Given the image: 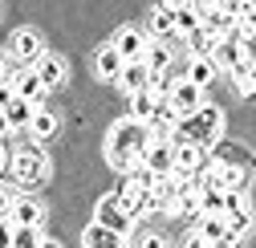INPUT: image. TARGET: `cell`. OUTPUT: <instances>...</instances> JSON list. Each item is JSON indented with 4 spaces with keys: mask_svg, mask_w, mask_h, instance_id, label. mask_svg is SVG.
Instances as JSON below:
<instances>
[{
    "mask_svg": "<svg viewBox=\"0 0 256 248\" xmlns=\"http://www.w3.org/2000/svg\"><path fill=\"white\" fill-rule=\"evenodd\" d=\"M220 126H224V114L216 106H204L200 114H191V118H179V126H175V146H212L220 142Z\"/></svg>",
    "mask_w": 256,
    "mask_h": 248,
    "instance_id": "2",
    "label": "cell"
},
{
    "mask_svg": "<svg viewBox=\"0 0 256 248\" xmlns=\"http://www.w3.org/2000/svg\"><path fill=\"white\" fill-rule=\"evenodd\" d=\"M175 163H179L175 171H187V175H200V171L208 167V163H204V150H200V146H179V150H175Z\"/></svg>",
    "mask_w": 256,
    "mask_h": 248,
    "instance_id": "24",
    "label": "cell"
},
{
    "mask_svg": "<svg viewBox=\"0 0 256 248\" xmlns=\"http://www.w3.org/2000/svg\"><path fill=\"white\" fill-rule=\"evenodd\" d=\"M82 248H126V236H118V232H110L102 224H90L82 232Z\"/></svg>",
    "mask_w": 256,
    "mask_h": 248,
    "instance_id": "17",
    "label": "cell"
},
{
    "mask_svg": "<svg viewBox=\"0 0 256 248\" xmlns=\"http://www.w3.org/2000/svg\"><path fill=\"white\" fill-rule=\"evenodd\" d=\"M33 70H37V78L45 82V90L61 86V82H66V74H70V66H66V57H61V53H45Z\"/></svg>",
    "mask_w": 256,
    "mask_h": 248,
    "instance_id": "14",
    "label": "cell"
},
{
    "mask_svg": "<svg viewBox=\"0 0 256 248\" xmlns=\"http://www.w3.org/2000/svg\"><path fill=\"white\" fill-rule=\"evenodd\" d=\"M142 61H146L150 74H167V70H171V49H167V41H150L146 53H142Z\"/></svg>",
    "mask_w": 256,
    "mask_h": 248,
    "instance_id": "21",
    "label": "cell"
},
{
    "mask_svg": "<svg viewBox=\"0 0 256 248\" xmlns=\"http://www.w3.org/2000/svg\"><path fill=\"white\" fill-rule=\"evenodd\" d=\"M114 200H130V196H138V183H134V175L126 171V175H118V183H114V192H110Z\"/></svg>",
    "mask_w": 256,
    "mask_h": 248,
    "instance_id": "30",
    "label": "cell"
},
{
    "mask_svg": "<svg viewBox=\"0 0 256 248\" xmlns=\"http://www.w3.org/2000/svg\"><path fill=\"white\" fill-rule=\"evenodd\" d=\"M94 70H98V78H102V82H118V78H122L126 61H122V53L114 49V41H110V45H102L98 53H94Z\"/></svg>",
    "mask_w": 256,
    "mask_h": 248,
    "instance_id": "12",
    "label": "cell"
},
{
    "mask_svg": "<svg viewBox=\"0 0 256 248\" xmlns=\"http://www.w3.org/2000/svg\"><path fill=\"white\" fill-rule=\"evenodd\" d=\"M8 163H12V159H8V154H4V146H0V171H4Z\"/></svg>",
    "mask_w": 256,
    "mask_h": 248,
    "instance_id": "40",
    "label": "cell"
},
{
    "mask_svg": "<svg viewBox=\"0 0 256 248\" xmlns=\"http://www.w3.org/2000/svg\"><path fill=\"white\" fill-rule=\"evenodd\" d=\"M146 33H138V28H130V24H122L118 28V37H114V49L122 53V61L130 66V61H142V53H146Z\"/></svg>",
    "mask_w": 256,
    "mask_h": 248,
    "instance_id": "11",
    "label": "cell"
},
{
    "mask_svg": "<svg viewBox=\"0 0 256 248\" xmlns=\"http://www.w3.org/2000/svg\"><path fill=\"white\" fill-rule=\"evenodd\" d=\"M175 150H179L175 138H154V142L146 146V154H142V163H146L158 179H163V175H175V167H179V163H175Z\"/></svg>",
    "mask_w": 256,
    "mask_h": 248,
    "instance_id": "7",
    "label": "cell"
},
{
    "mask_svg": "<svg viewBox=\"0 0 256 248\" xmlns=\"http://www.w3.org/2000/svg\"><path fill=\"white\" fill-rule=\"evenodd\" d=\"M12 248H41L37 228H12Z\"/></svg>",
    "mask_w": 256,
    "mask_h": 248,
    "instance_id": "31",
    "label": "cell"
},
{
    "mask_svg": "<svg viewBox=\"0 0 256 248\" xmlns=\"http://www.w3.org/2000/svg\"><path fill=\"white\" fill-rule=\"evenodd\" d=\"M94 224H102V228H110V232H118V236H126L130 232V224H134V216L126 212L114 196H106V200H98V212H94Z\"/></svg>",
    "mask_w": 256,
    "mask_h": 248,
    "instance_id": "4",
    "label": "cell"
},
{
    "mask_svg": "<svg viewBox=\"0 0 256 248\" xmlns=\"http://www.w3.org/2000/svg\"><path fill=\"white\" fill-rule=\"evenodd\" d=\"M175 28L179 37H191L204 28V4H175Z\"/></svg>",
    "mask_w": 256,
    "mask_h": 248,
    "instance_id": "18",
    "label": "cell"
},
{
    "mask_svg": "<svg viewBox=\"0 0 256 248\" xmlns=\"http://www.w3.org/2000/svg\"><path fill=\"white\" fill-rule=\"evenodd\" d=\"M154 110H158V98H154V94H134V98H130V118H134V122H146V126H150V122H154Z\"/></svg>",
    "mask_w": 256,
    "mask_h": 248,
    "instance_id": "26",
    "label": "cell"
},
{
    "mask_svg": "<svg viewBox=\"0 0 256 248\" xmlns=\"http://www.w3.org/2000/svg\"><path fill=\"white\" fill-rule=\"evenodd\" d=\"M8 53H12V61H20V66H37V61L45 57V49H41V33H37V28H16Z\"/></svg>",
    "mask_w": 256,
    "mask_h": 248,
    "instance_id": "8",
    "label": "cell"
},
{
    "mask_svg": "<svg viewBox=\"0 0 256 248\" xmlns=\"http://www.w3.org/2000/svg\"><path fill=\"white\" fill-rule=\"evenodd\" d=\"M12 66H16V61H12V53H0V86L8 82V74H12Z\"/></svg>",
    "mask_w": 256,
    "mask_h": 248,
    "instance_id": "35",
    "label": "cell"
},
{
    "mask_svg": "<svg viewBox=\"0 0 256 248\" xmlns=\"http://www.w3.org/2000/svg\"><path fill=\"white\" fill-rule=\"evenodd\" d=\"M216 74H220V70H216V61H212V57H191V61H187V82H191V86H200V90H204Z\"/></svg>",
    "mask_w": 256,
    "mask_h": 248,
    "instance_id": "22",
    "label": "cell"
},
{
    "mask_svg": "<svg viewBox=\"0 0 256 248\" xmlns=\"http://www.w3.org/2000/svg\"><path fill=\"white\" fill-rule=\"evenodd\" d=\"M216 146H220V159H216L220 167H240V171H256V154H252V150H244V146H236V142H224V138H220Z\"/></svg>",
    "mask_w": 256,
    "mask_h": 248,
    "instance_id": "15",
    "label": "cell"
},
{
    "mask_svg": "<svg viewBox=\"0 0 256 248\" xmlns=\"http://www.w3.org/2000/svg\"><path fill=\"white\" fill-rule=\"evenodd\" d=\"M138 248H167V240L158 236V232H150V236H142V244Z\"/></svg>",
    "mask_w": 256,
    "mask_h": 248,
    "instance_id": "37",
    "label": "cell"
},
{
    "mask_svg": "<svg viewBox=\"0 0 256 248\" xmlns=\"http://www.w3.org/2000/svg\"><path fill=\"white\" fill-rule=\"evenodd\" d=\"M8 171H12V179L20 183V188L28 192V188H37V183L45 179V154L41 150H16L12 163H8Z\"/></svg>",
    "mask_w": 256,
    "mask_h": 248,
    "instance_id": "3",
    "label": "cell"
},
{
    "mask_svg": "<svg viewBox=\"0 0 256 248\" xmlns=\"http://www.w3.org/2000/svg\"><path fill=\"white\" fill-rule=\"evenodd\" d=\"M150 200H154V212H171V216H175V200H179V183H175V175L154 179Z\"/></svg>",
    "mask_w": 256,
    "mask_h": 248,
    "instance_id": "16",
    "label": "cell"
},
{
    "mask_svg": "<svg viewBox=\"0 0 256 248\" xmlns=\"http://www.w3.org/2000/svg\"><path fill=\"white\" fill-rule=\"evenodd\" d=\"M8 86L16 90V98H24V102H33V106H41V94H45V82L37 78V70L33 66H12V74H8Z\"/></svg>",
    "mask_w": 256,
    "mask_h": 248,
    "instance_id": "5",
    "label": "cell"
},
{
    "mask_svg": "<svg viewBox=\"0 0 256 248\" xmlns=\"http://www.w3.org/2000/svg\"><path fill=\"white\" fill-rule=\"evenodd\" d=\"M154 142V130L146 126V122H134V118H122L110 126V138H106V159L118 175L134 171V163H142L146 146Z\"/></svg>",
    "mask_w": 256,
    "mask_h": 248,
    "instance_id": "1",
    "label": "cell"
},
{
    "mask_svg": "<svg viewBox=\"0 0 256 248\" xmlns=\"http://www.w3.org/2000/svg\"><path fill=\"white\" fill-rule=\"evenodd\" d=\"M248 228H252V212H236V216H228V236H232V240H240Z\"/></svg>",
    "mask_w": 256,
    "mask_h": 248,
    "instance_id": "29",
    "label": "cell"
},
{
    "mask_svg": "<svg viewBox=\"0 0 256 248\" xmlns=\"http://www.w3.org/2000/svg\"><path fill=\"white\" fill-rule=\"evenodd\" d=\"M208 244H220L224 236H228V220L224 216H200V228H196Z\"/></svg>",
    "mask_w": 256,
    "mask_h": 248,
    "instance_id": "25",
    "label": "cell"
},
{
    "mask_svg": "<svg viewBox=\"0 0 256 248\" xmlns=\"http://www.w3.org/2000/svg\"><path fill=\"white\" fill-rule=\"evenodd\" d=\"M220 41H224V37H216L212 28H200V33H191V37H187V53H191V57H212Z\"/></svg>",
    "mask_w": 256,
    "mask_h": 248,
    "instance_id": "23",
    "label": "cell"
},
{
    "mask_svg": "<svg viewBox=\"0 0 256 248\" xmlns=\"http://www.w3.org/2000/svg\"><path fill=\"white\" fill-rule=\"evenodd\" d=\"M236 212H252L244 204V192H224V216H236Z\"/></svg>",
    "mask_w": 256,
    "mask_h": 248,
    "instance_id": "33",
    "label": "cell"
},
{
    "mask_svg": "<svg viewBox=\"0 0 256 248\" xmlns=\"http://www.w3.org/2000/svg\"><path fill=\"white\" fill-rule=\"evenodd\" d=\"M150 33H154V41L179 33V28H175V4H158V8L150 12Z\"/></svg>",
    "mask_w": 256,
    "mask_h": 248,
    "instance_id": "20",
    "label": "cell"
},
{
    "mask_svg": "<svg viewBox=\"0 0 256 248\" xmlns=\"http://www.w3.org/2000/svg\"><path fill=\"white\" fill-rule=\"evenodd\" d=\"M41 220H45L41 200H33V196H12V212H8V224H12V228H41Z\"/></svg>",
    "mask_w": 256,
    "mask_h": 248,
    "instance_id": "9",
    "label": "cell"
},
{
    "mask_svg": "<svg viewBox=\"0 0 256 248\" xmlns=\"http://www.w3.org/2000/svg\"><path fill=\"white\" fill-rule=\"evenodd\" d=\"M252 78H256V57H252Z\"/></svg>",
    "mask_w": 256,
    "mask_h": 248,
    "instance_id": "42",
    "label": "cell"
},
{
    "mask_svg": "<svg viewBox=\"0 0 256 248\" xmlns=\"http://www.w3.org/2000/svg\"><path fill=\"white\" fill-rule=\"evenodd\" d=\"M200 216H224V192H200ZM228 220V216H224Z\"/></svg>",
    "mask_w": 256,
    "mask_h": 248,
    "instance_id": "28",
    "label": "cell"
},
{
    "mask_svg": "<svg viewBox=\"0 0 256 248\" xmlns=\"http://www.w3.org/2000/svg\"><path fill=\"white\" fill-rule=\"evenodd\" d=\"M118 86H122V94H126V98L146 94V86H150V70H146V61H130V66L122 70Z\"/></svg>",
    "mask_w": 256,
    "mask_h": 248,
    "instance_id": "13",
    "label": "cell"
},
{
    "mask_svg": "<svg viewBox=\"0 0 256 248\" xmlns=\"http://www.w3.org/2000/svg\"><path fill=\"white\" fill-rule=\"evenodd\" d=\"M8 130H12V126H8V118H4V110H0V138H4Z\"/></svg>",
    "mask_w": 256,
    "mask_h": 248,
    "instance_id": "39",
    "label": "cell"
},
{
    "mask_svg": "<svg viewBox=\"0 0 256 248\" xmlns=\"http://www.w3.org/2000/svg\"><path fill=\"white\" fill-rule=\"evenodd\" d=\"M212 61H216V70H236V66H244L248 61V41L236 33V37H224L220 45H216V53H212Z\"/></svg>",
    "mask_w": 256,
    "mask_h": 248,
    "instance_id": "10",
    "label": "cell"
},
{
    "mask_svg": "<svg viewBox=\"0 0 256 248\" xmlns=\"http://www.w3.org/2000/svg\"><path fill=\"white\" fill-rule=\"evenodd\" d=\"M8 212H12V196L0 192V220H8Z\"/></svg>",
    "mask_w": 256,
    "mask_h": 248,
    "instance_id": "38",
    "label": "cell"
},
{
    "mask_svg": "<svg viewBox=\"0 0 256 248\" xmlns=\"http://www.w3.org/2000/svg\"><path fill=\"white\" fill-rule=\"evenodd\" d=\"M175 110H179V118H191V114H200L208 102H204V90L200 86H191L187 78H175V86H171V98H167Z\"/></svg>",
    "mask_w": 256,
    "mask_h": 248,
    "instance_id": "6",
    "label": "cell"
},
{
    "mask_svg": "<svg viewBox=\"0 0 256 248\" xmlns=\"http://www.w3.org/2000/svg\"><path fill=\"white\" fill-rule=\"evenodd\" d=\"M57 130V114H49V110H37V118L28 122V134L33 138H49Z\"/></svg>",
    "mask_w": 256,
    "mask_h": 248,
    "instance_id": "27",
    "label": "cell"
},
{
    "mask_svg": "<svg viewBox=\"0 0 256 248\" xmlns=\"http://www.w3.org/2000/svg\"><path fill=\"white\" fill-rule=\"evenodd\" d=\"M179 248H212V244H208V240H204L200 232H187V236L179 240Z\"/></svg>",
    "mask_w": 256,
    "mask_h": 248,
    "instance_id": "34",
    "label": "cell"
},
{
    "mask_svg": "<svg viewBox=\"0 0 256 248\" xmlns=\"http://www.w3.org/2000/svg\"><path fill=\"white\" fill-rule=\"evenodd\" d=\"M41 248H61V244L57 240H41Z\"/></svg>",
    "mask_w": 256,
    "mask_h": 248,
    "instance_id": "41",
    "label": "cell"
},
{
    "mask_svg": "<svg viewBox=\"0 0 256 248\" xmlns=\"http://www.w3.org/2000/svg\"><path fill=\"white\" fill-rule=\"evenodd\" d=\"M240 37H256V4H240Z\"/></svg>",
    "mask_w": 256,
    "mask_h": 248,
    "instance_id": "32",
    "label": "cell"
},
{
    "mask_svg": "<svg viewBox=\"0 0 256 248\" xmlns=\"http://www.w3.org/2000/svg\"><path fill=\"white\" fill-rule=\"evenodd\" d=\"M37 110H41V106H33V102L16 98V102H12L8 110H4V118H8V126H12V130H28V122L37 118Z\"/></svg>",
    "mask_w": 256,
    "mask_h": 248,
    "instance_id": "19",
    "label": "cell"
},
{
    "mask_svg": "<svg viewBox=\"0 0 256 248\" xmlns=\"http://www.w3.org/2000/svg\"><path fill=\"white\" fill-rule=\"evenodd\" d=\"M0 248H12V224L0 220Z\"/></svg>",
    "mask_w": 256,
    "mask_h": 248,
    "instance_id": "36",
    "label": "cell"
}]
</instances>
